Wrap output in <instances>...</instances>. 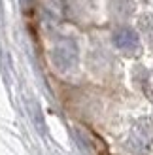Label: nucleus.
<instances>
[{"instance_id":"1","label":"nucleus","mask_w":153,"mask_h":155,"mask_svg":"<svg viewBox=\"0 0 153 155\" xmlns=\"http://www.w3.org/2000/svg\"><path fill=\"white\" fill-rule=\"evenodd\" d=\"M78 45L72 38H60V40L53 45L51 51V61L60 72H68L78 64Z\"/></svg>"},{"instance_id":"2","label":"nucleus","mask_w":153,"mask_h":155,"mask_svg":"<svg viewBox=\"0 0 153 155\" xmlns=\"http://www.w3.org/2000/svg\"><path fill=\"white\" fill-rule=\"evenodd\" d=\"M113 44L127 55H136L140 51V38L131 27H119L113 32Z\"/></svg>"}]
</instances>
